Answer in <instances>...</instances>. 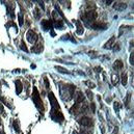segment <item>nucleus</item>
I'll return each instance as SVG.
<instances>
[{
	"instance_id": "nucleus-34",
	"label": "nucleus",
	"mask_w": 134,
	"mask_h": 134,
	"mask_svg": "<svg viewBox=\"0 0 134 134\" xmlns=\"http://www.w3.org/2000/svg\"><path fill=\"white\" fill-rule=\"evenodd\" d=\"M134 54H133V52H132V53H131V55H130V64H131V65H132V66H133L134 65Z\"/></svg>"
},
{
	"instance_id": "nucleus-22",
	"label": "nucleus",
	"mask_w": 134,
	"mask_h": 134,
	"mask_svg": "<svg viewBox=\"0 0 134 134\" xmlns=\"http://www.w3.org/2000/svg\"><path fill=\"white\" fill-rule=\"evenodd\" d=\"M55 69H56L58 72L63 73V74H70V72L68 71L67 69H65V68H63V67H59V66H57V67H55Z\"/></svg>"
},
{
	"instance_id": "nucleus-43",
	"label": "nucleus",
	"mask_w": 134,
	"mask_h": 134,
	"mask_svg": "<svg viewBox=\"0 0 134 134\" xmlns=\"http://www.w3.org/2000/svg\"><path fill=\"white\" fill-rule=\"evenodd\" d=\"M0 134H5L4 132H2V131H0Z\"/></svg>"
},
{
	"instance_id": "nucleus-40",
	"label": "nucleus",
	"mask_w": 134,
	"mask_h": 134,
	"mask_svg": "<svg viewBox=\"0 0 134 134\" xmlns=\"http://www.w3.org/2000/svg\"><path fill=\"white\" fill-rule=\"evenodd\" d=\"M112 2H113V1H112V0H108V1H106V3H107V4H108V5H109V4H111V3H112Z\"/></svg>"
},
{
	"instance_id": "nucleus-14",
	"label": "nucleus",
	"mask_w": 134,
	"mask_h": 134,
	"mask_svg": "<svg viewBox=\"0 0 134 134\" xmlns=\"http://www.w3.org/2000/svg\"><path fill=\"white\" fill-rule=\"evenodd\" d=\"M15 84H16V92H17V95H20L22 90H23V84L20 80H16L15 81Z\"/></svg>"
},
{
	"instance_id": "nucleus-30",
	"label": "nucleus",
	"mask_w": 134,
	"mask_h": 134,
	"mask_svg": "<svg viewBox=\"0 0 134 134\" xmlns=\"http://www.w3.org/2000/svg\"><path fill=\"white\" fill-rule=\"evenodd\" d=\"M21 49H22V50H24L25 52H27V51H28V49H27V47H26L25 43H23V42L21 43Z\"/></svg>"
},
{
	"instance_id": "nucleus-6",
	"label": "nucleus",
	"mask_w": 134,
	"mask_h": 134,
	"mask_svg": "<svg viewBox=\"0 0 134 134\" xmlns=\"http://www.w3.org/2000/svg\"><path fill=\"white\" fill-rule=\"evenodd\" d=\"M48 97H49L50 104H51V106H52V109H55V110H59V108H60V107H59V104L57 103V100H56V98H55L54 94H53V93H49Z\"/></svg>"
},
{
	"instance_id": "nucleus-31",
	"label": "nucleus",
	"mask_w": 134,
	"mask_h": 134,
	"mask_svg": "<svg viewBox=\"0 0 134 134\" xmlns=\"http://www.w3.org/2000/svg\"><path fill=\"white\" fill-rule=\"evenodd\" d=\"M44 81H45V86L48 88V87L50 86V84H49V81H48V78H47V77H45V78H44Z\"/></svg>"
},
{
	"instance_id": "nucleus-33",
	"label": "nucleus",
	"mask_w": 134,
	"mask_h": 134,
	"mask_svg": "<svg viewBox=\"0 0 134 134\" xmlns=\"http://www.w3.org/2000/svg\"><path fill=\"white\" fill-rule=\"evenodd\" d=\"M91 106H92V111L93 112H96V104L94 102H92L91 103Z\"/></svg>"
},
{
	"instance_id": "nucleus-11",
	"label": "nucleus",
	"mask_w": 134,
	"mask_h": 134,
	"mask_svg": "<svg viewBox=\"0 0 134 134\" xmlns=\"http://www.w3.org/2000/svg\"><path fill=\"white\" fill-rule=\"evenodd\" d=\"M42 25H43L44 29L49 30V29L52 28V21L51 20H43L42 21Z\"/></svg>"
},
{
	"instance_id": "nucleus-32",
	"label": "nucleus",
	"mask_w": 134,
	"mask_h": 134,
	"mask_svg": "<svg viewBox=\"0 0 134 134\" xmlns=\"http://www.w3.org/2000/svg\"><path fill=\"white\" fill-rule=\"evenodd\" d=\"M90 56L93 57V58H95V57H97L98 55H97V53H96L95 51H92V52H90Z\"/></svg>"
},
{
	"instance_id": "nucleus-12",
	"label": "nucleus",
	"mask_w": 134,
	"mask_h": 134,
	"mask_svg": "<svg viewBox=\"0 0 134 134\" xmlns=\"http://www.w3.org/2000/svg\"><path fill=\"white\" fill-rule=\"evenodd\" d=\"M75 23H76V26H77V30H76V32L78 34H83L84 32V28H83V26H82V23L80 22V21H78V20H76L75 21Z\"/></svg>"
},
{
	"instance_id": "nucleus-25",
	"label": "nucleus",
	"mask_w": 134,
	"mask_h": 134,
	"mask_svg": "<svg viewBox=\"0 0 134 134\" xmlns=\"http://www.w3.org/2000/svg\"><path fill=\"white\" fill-rule=\"evenodd\" d=\"M121 107H122V104H121L120 102L115 101L114 104H113V108H114V110H115V111H119V110L121 109Z\"/></svg>"
},
{
	"instance_id": "nucleus-44",
	"label": "nucleus",
	"mask_w": 134,
	"mask_h": 134,
	"mask_svg": "<svg viewBox=\"0 0 134 134\" xmlns=\"http://www.w3.org/2000/svg\"><path fill=\"white\" fill-rule=\"evenodd\" d=\"M0 125H1V119H0Z\"/></svg>"
},
{
	"instance_id": "nucleus-13",
	"label": "nucleus",
	"mask_w": 134,
	"mask_h": 134,
	"mask_svg": "<svg viewBox=\"0 0 134 134\" xmlns=\"http://www.w3.org/2000/svg\"><path fill=\"white\" fill-rule=\"evenodd\" d=\"M113 7H114L116 10H124V9L127 7V4L124 3V2H116V3L113 5Z\"/></svg>"
},
{
	"instance_id": "nucleus-37",
	"label": "nucleus",
	"mask_w": 134,
	"mask_h": 134,
	"mask_svg": "<svg viewBox=\"0 0 134 134\" xmlns=\"http://www.w3.org/2000/svg\"><path fill=\"white\" fill-rule=\"evenodd\" d=\"M3 111H4V109H3V105L0 103V113H2Z\"/></svg>"
},
{
	"instance_id": "nucleus-42",
	"label": "nucleus",
	"mask_w": 134,
	"mask_h": 134,
	"mask_svg": "<svg viewBox=\"0 0 134 134\" xmlns=\"http://www.w3.org/2000/svg\"><path fill=\"white\" fill-rule=\"evenodd\" d=\"M73 134H78V133H77L76 131H74V132H73Z\"/></svg>"
},
{
	"instance_id": "nucleus-4",
	"label": "nucleus",
	"mask_w": 134,
	"mask_h": 134,
	"mask_svg": "<svg viewBox=\"0 0 134 134\" xmlns=\"http://www.w3.org/2000/svg\"><path fill=\"white\" fill-rule=\"evenodd\" d=\"M50 115H51V118H52L55 122H57V123H63V122H64V120H65L64 114L60 112V110L52 109V111H51Z\"/></svg>"
},
{
	"instance_id": "nucleus-38",
	"label": "nucleus",
	"mask_w": 134,
	"mask_h": 134,
	"mask_svg": "<svg viewBox=\"0 0 134 134\" xmlns=\"http://www.w3.org/2000/svg\"><path fill=\"white\" fill-rule=\"evenodd\" d=\"M38 4H40V5L42 6V8H43V9L45 8V6H44V3H43V1H38Z\"/></svg>"
},
{
	"instance_id": "nucleus-20",
	"label": "nucleus",
	"mask_w": 134,
	"mask_h": 134,
	"mask_svg": "<svg viewBox=\"0 0 134 134\" xmlns=\"http://www.w3.org/2000/svg\"><path fill=\"white\" fill-rule=\"evenodd\" d=\"M121 77H122V84H123L124 86H126V85H127V81H128V76H127V73H123Z\"/></svg>"
},
{
	"instance_id": "nucleus-16",
	"label": "nucleus",
	"mask_w": 134,
	"mask_h": 134,
	"mask_svg": "<svg viewBox=\"0 0 134 134\" xmlns=\"http://www.w3.org/2000/svg\"><path fill=\"white\" fill-rule=\"evenodd\" d=\"M80 104H78V103H75V105L71 108V112L72 113H74V114H77L78 112H80Z\"/></svg>"
},
{
	"instance_id": "nucleus-35",
	"label": "nucleus",
	"mask_w": 134,
	"mask_h": 134,
	"mask_svg": "<svg viewBox=\"0 0 134 134\" xmlns=\"http://www.w3.org/2000/svg\"><path fill=\"white\" fill-rule=\"evenodd\" d=\"M95 72H97V73H100V72H102V68H101V67H96V68H95Z\"/></svg>"
},
{
	"instance_id": "nucleus-5",
	"label": "nucleus",
	"mask_w": 134,
	"mask_h": 134,
	"mask_svg": "<svg viewBox=\"0 0 134 134\" xmlns=\"http://www.w3.org/2000/svg\"><path fill=\"white\" fill-rule=\"evenodd\" d=\"M26 37H27V40H28V42H29L30 44H34V43H36V42H37L38 35L36 34V32H35L34 30H32V29H29V30L27 31Z\"/></svg>"
},
{
	"instance_id": "nucleus-36",
	"label": "nucleus",
	"mask_w": 134,
	"mask_h": 134,
	"mask_svg": "<svg viewBox=\"0 0 134 134\" xmlns=\"http://www.w3.org/2000/svg\"><path fill=\"white\" fill-rule=\"evenodd\" d=\"M80 134H90L86 130H84V129H82L81 131H80Z\"/></svg>"
},
{
	"instance_id": "nucleus-9",
	"label": "nucleus",
	"mask_w": 134,
	"mask_h": 134,
	"mask_svg": "<svg viewBox=\"0 0 134 134\" xmlns=\"http://www.w3.org/2000/svg\"><path fill=\"white\" fill-rule=\"evenodd\" d=\"M43 50H44V46H43V43H42V42H38L35 46H34V47L31 48V51H32L34 53H42Z\"/></svg>"
},
{
	"instance_id": "nucleus-8",
	"label": "nucleus",
	"mask_w": 134,
	"mask_h": 134,
	"mask_svg": "<svg viewBox=\"0 0 134 134\" xmlns=\"http://www.w3.org/2000/svg\"><path fill=\"white\" fill-rule=\"evenodd\" d=\"M91 27H92L93 29L101 30V29H106V28H108V24H106V23H102V22H97V23L92 24Z\"/></svg>"
},
{
	"instance_id": "nucleus-41",
	"label": "nucleus",
	"mask_w": 134,
	"mask_h": 134,
	"mask_svg": "<svg viewBox=\"0 0 134 134\" xmlns=\"http://www.w3.org/2000/svg\"><path fill=\"white\" fill-rule=\"evenodd\" d=\"M118 130H119V129H118V127H116L115 130H114V132H113V134H118Z\"/></svg>"
},
{
	"instance_id": "nucleus-27",
	"label": "nucleus",
	"mask_w": 134,
	"mask_h": 134,
	"mask_svg": "<svg viewBox=\"0 0 134 134\" xmlns=\"http://www.w3.org/2000/svg\"><path fill=\"white\" fill-rule=\"evenodd\" d=\"M0 101H2V102H3V103H4V104H5V105H7V106H8V107H9V108H10V107H12V105H10V104H9V103H8V102H7V99H5V98H4V97H1V98H0Z\"/></svg>"
},
{
	"instance_id": "nucleus-10",
	"label": "nucleus",
	"mask_w": 134,
	"mask_h": 134,
	"mask_svg": "<svg viewBox=\"0 0 134 134\" xmlns=\"http://www.w3.org/2000/svg\"><path fill=\"white\" fill-rule=\"evenodd\" d=\"M114 41H115V36H111V37L106 42V44L104 45V48H105V49H111V48L113 47V45L115 44Z\"/></svg>"
},
{
	"instance_id": "nucleus-28",
	"label": "nucleus",
	"mask_w": 134,
	"mask_h": 134,
	"mask_svg": "<svg viewBox=\"0 0 134 134\" xmlns=\"http://www.w3.org/2000/svg\"><path fill=\"white\" fill-rule=\"evenodd\" d=\"M18 19H19V24H20V26H22L23 25V17H22V14H19L18 15Z\"/></svg>"
},
{
	"instance_id": "nucleus-17",
	"label": "nucleus",
	"mask_w": 134,
	"mask_h": 134,
	"mask_svg": "<svg viewBox=\"0 0 134 134\" xmlns=\"http://www.w3.org/2000/svg\"><path fill=\"white\" fill-rule=\"evenodd\" d=\"M123 67H124V64H123V62H122L121 59L115 60L114 64H113V68H114L115 70H121V69H123Z\"/></svg>"
},
{
	"instance_id": "nucleus-24",
	"label": "nucleus",
	"mask_w": 134,
	"mask_h": 134,
	"mask_svg": "<svg viewBox=\"0 0 134 134\" xmlns=\"http://www.w3.org/2000/svg\"><path fill=\"white\" fill-rule=\"evenodd\" d=\"M130 99H131V94L130 93H127V96L125 98V106L126 107H128V105L130 103Z\"/></svg>"
},
{
	"instance_id": "nucleus-2",
	"label": "nucleus",
	"mask_w": 134,
	"mask_h": 134,
	"mask_svg": "<svg viewBox=\"0 0 134 134\" xmlns=\"http://www.w3.org/2000/svg\"><path fill=\"white\" fill-rule=\"evenodd\" d=\"M98 17V14L95 9H90L87 12H85L82 15V21H84L86 24H88L90 22H94Z\"/></svg>"
},
{
	"instance_id": "nucleus-23",
	"label": "nucleus",
	"mask_w": 134,
	"mask_h": 134,
	"mask_svg": "<svg viewBox=\"0 0 134 134\" xmlns=\"http://www.w3.org/2000/svg\"><path fill=\"white\" fill-rule=\"evenodd\" d=\"M14 129L17 132H20V125H19V121L18 120H15L14 121Z\"/></svg>"
},
{
	"instance_id": "nucleus-26",
	"label": "nucleus",
	"mask_w": 134,
	"mask_h": 134,
	"mask_svg": "<svg viewBox=\"0 0 134 134\" xmlns=\"http://www.w3.org/2000/svg\"><path fill=\"white\" fill-rule=\"evenodd\" d=\"M84 83L87 84V86H90L91 88H95L96 87V84L94 82H92V81H84Z\"/></svg>"
},
{
	"instance_id": "nucleus-3",
	"label": "nucleus",
	"mask_w": 134,
	"mask_h": 134,
	"mask_svg": "<svg viewBox=\"0 0 134 134\" xmlns=\"http://www.w3.org/2000/svg\"><path fill=\"white\" fill-rule=\"evenodd\" d=\"M32 99H34V102L36 106V108L40 110V111H44V105H43V102H42V99L40 97V94L37 92V88L36 87H34V94H32Z\"/></svg>"
},
{
	"instance_id": "nucleus-1",
	"label": "nucleus",
	"mask_w": 134,
	"mask_h": 134,
	"mask_svg": "<svg viewBox=\"0 0 134 134\" xmlns=\"http://www.w3.org/2000/svg\"><path fill=\"white\" fill-rule=\"evenodd\" d=\"M59 91H60V96H62L63 100L70 101L74 97L75 85H73V84H60Z\"/></svg>"
},
{
	"instance_id": "nucleus-18",
	"label": "nucleus",
	"mask_w": 134,
	"mask_h": 134,
	"mask_svg": "<svg viewBox=\"0 0 134 134\" xmlns=\"http://www.w3.org/2000/svg\"><path fill=\"white\" fill-rule=\"evenodd\" d=\"M54 25L58 29H63L64 28V23H63V21L60 19L59 20H54Z\"/></svg>"
},
{
	"instance_id": "nucleus-15",
	"label": "nucleus",
	"mask_w": 134,
	"mask_h": 134,
	"mask_svg": "<svg viewBox=\"0 0 134 134\" xmlns=\"http://www.w3.org/2000/svg\"><path fill=\"white\" fill-rule=\"evenodd\" d=\"M83 102H84V96H83V94L81 92H77V94H76V103L81 104Z\"/></svg>"
},
{
	"instance_id": "nucleus-29",
	"label": "nucleus",
	"mask_w": 134,
	"mask_h": 134,
	"mask_svg": "<svg viewBox=\"0 0 134 134\" xmlns=\"http://www.w3.org/2000/svg\"><path fill=\"white\" fill-rule=\"evenodd\" d=\"M86 95H87V97H88L91 100L94 98V94H93V92H92V91H90V90H87V91H86Z\"/></svg>"
},
{
	"instance_id": "nucleus-19",
	"label": "nucleus",
	"mask_w": 134,
	"mask_h": 134,
	"mask_svg": "<svg viewBox=\"0 0 134 134\" xmlns=\"http://www.w3.org/2000/svg\"><path fill=\"white\" fill-rule=\"evenodd\" d=\"M119 76L116 75V74H112V76H111V82H112V84L113 85H116L118 83H119Z\"/></svg>"
},
{
	"instance_id": "nucleus-7",
	"label": "nucleus",
	"mask_w": 134,
	"mask_h": 134,
	"mask_svg": "<svg viewBox=\"0 0 134 134\" xmlns=\"http://www.w3.org/2000/svg\"><path fill=\"white\" fill-rule=\"evenodd\" d=\"M78 123L84 127H90L92 124H93V121L91 120V118H87V116H82L81 119L78 120Z\"/></svg>"
},
{
	"instance_id": "nucleus-39",
	"label": "nucleus",
	"mask_w": 134,
	"mask_h": 134,
	"mask_svg": "<svg viewBox=\"0 0 134 134\" xmlns=\"http://www.w3.org/2000/svg\"><path fill=\"white\" fill-rule=\"evenodd\" d=\"M113 48H114V50H116V51H118V50L120 49V45L118 44V45H116V47H113Z\"/></svg>"
},
{
	"instance_id": "nucleus-21",
	"label": "nucleus",
	"mask_w": 134,
	"mask_h": 134,
	"mask_svg": "<svg viewBox=\"0 0 134 134\" xmlns=\"http://www.w3.org/2000/svg\"><path fill=\"white\" fill-rule=\"evenodd\" d=\"M34 18H35L36 20H38V19L41 18V16H42V13H41V10H40L37 7H35V8H34Z\"/></svg>"
}]
</instances>
